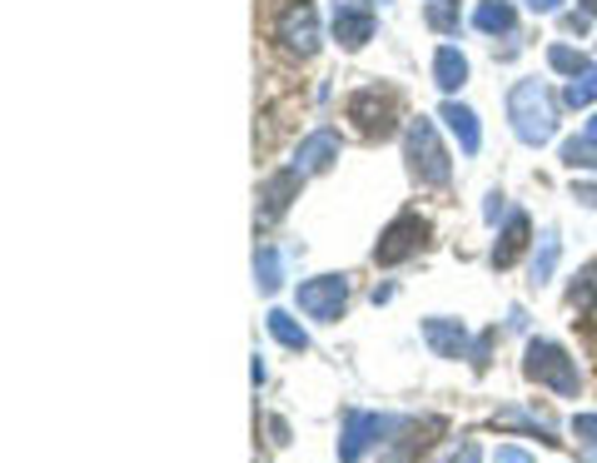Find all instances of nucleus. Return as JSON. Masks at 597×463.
Returning a JSON list of instances; mask_svg holds the SVG:
<instances>
[{
	"label": "nucleus",
	"mask_w": 597,
	"mask_h": 463,
	"mask_svg": "<svg viewBox=\"0 0 597 463\" xmlns=\"http://www.w3.org/2000/svg\"><path fill=\"white\" fill-rule=\"evenodd\" d=\"M507 120L523 145H547L557 135V101L543 81H517L507 91Z\"/></svg>",
	"instance_id": "f257e3e1"
},
{
	"label": "nucleus",
	"mask_w": 597,
	"mask_h": 463,
	"mask_svg": "<svg viewBox=\"0 0 597 463\" xmlns=\"http://www.w3.org/2000/svg\"><path fill=\"white\" fill-rule=\"evenodd\" d=\"M404 155H408V175H413L418 185H428V190H443V185L453 180V160H448V150H443V140H438L428 115L404 125Z\"/></svg>",
	"instance_id": "f03ea898"
},
{
	"label": "nucleus",
	"mask_w": 597,
	"mask_h": 463,
	"mask_svg": "<svg viewBox=\"0 0 597 463\" xmlns=\"http://www.w3.org/2000/svg\"><path fill=\"white\" fill-rule=\"evenodd\" d=\"M523 373L533 383H547V389L563 393V399H577V393H583V369H577L573 354H567L563 344H553V339H527Z\"/></svg>",
	"instance_id": "7ed1b4c3"
},
{
	"label": "nucleus",
	"mask_w": 597,
	"mask_h": 463,
	"mask_svg": "<svg viewBox=\"0 0 597 463\" xmlns=\"http://www.w3.org/2000/svg\"><path fill=\"white\" fill-rule=\"evenodd\" d=\"M348 120L368 140H388L398 130V95L388 85H364V91L348 95Z\"/></svg>",
	"instance_id": "20e7f679"
},
{
	"label": "nucleus",
	"mask_w": 597,
	"mask_h": 463,
	"mask_svg": "<svg viewBox=\"0 0 597 463\" xmlns=\"http://www.w3.org/2000/svg\"><path fill=\"white\" fill-rule=\"evenodd\" d=\"M274 41L284 45L289 55H298V61L318 55L324 35H318V11L308 6V0H289L284 11H279V21H274Z\"/></svg>",
	"instance_id": "39448f33"
},
{
	"label": "nucleus",
	"mask_w": 597,
	"mask_h": 463,
	"mask_svg": "<svg viewBox=\"0 0 597 463\" xmlns=\"http://www.w3.org/2000/svg\"><path fill=\"white\" fill-rule=\"evenodd\" d=\"M298 309L314 324H338L348 309V274H318L298 284Z\"/></svg>",
	"instance_id": "423d86ee"
},
{
	"label": "nucleus",
	"mask_w": 597,
	"mask_h": 463,
	"mask_svg": "<svg viewBox=\"0 0 597 463\" xmlns=\"http://www.w3.org/2000/svg\"><path fill=\"white\" fill-rule=\"evenodd\" d=\"M423 244H428V220H423V214H413V210H404L384 234H378L374 264H384V270H388V264H404V260H413Z\"/></svg>",
	"instance_id": "0eeeda50"
},
{
	"label": "nucleus",
	"mask_w": 597,
	"mask_h": 463,
	"mask_svg": "<svg viewBox=\"0 0 597 463\" xmlns=\"http://www.w3.org/2000/svg\"><path fill=\"white\" fill-rule=\"evenodd\" d=\"M394 429H398V419H378V413L348 409L344 413V433H338V463H358L378 439H384V433H394Z\"/></svg>",
	"instance_id": "6e6552de"
},
{
	"label": "nucleus",
	"mask_w": 597,
	"mask_h": 463,
	"mask_svg": "<svg viewBox=\"0 0 597 463\" xmlns=\"http://www.w3.org/2000/svg\"><path fill=\"white\" fill-rule=\"evenodd\" d=\"M298 185H304V175L289 165V170L269 175L264 185H259V230H269V224H279L289 214V204L298 200Z\"/></svg>",
	"instance_id": "1a4fd4ad"
},
{
	"label": "nucleus",
	"mask_w": 597,
	"mask_h": 463,
	"mask_svg": "<svg viewBox=\"0 0 597 463\" xmlns=\"http://www.w3.org/2000/svg\"><path fill=\"white\" fill-rule=\"evenodd\" d=\"M334 41L344 51H364L374 41V6L368 0H338L334 6Z\"/></svg>",
	"instance_id": "9d476101"
},
{
	"label": "nucleus",
	"mask_w": 597,
	"mask_h": 463,
	"mask_svg": "<svg viewBox=\"0 0 597 463\" xmlns=\"http://www.w3.org/2000/svg\"><path fill=\"white\" fill-rule=\"evenodd\" d=\"M338 150H344V140H338V130H314V135H304V140H298V150H294V170L304 175H324L328 165L338 160Z\"/></svg>",
	"instance_id": "9b49d317"
},
{
	"label": "nucleus",
	"mask_w": 597,
	"mask_h": 463,
	"mask_svg": "<svg viewBox=\"0 0 597 463\" xmlns=\"http://www.w3.org/2000/svg\"><path fill=\"white\" fill-rule=\"evenodd\" d=\"M423 339L428 349L438 354V359H468V329L458 319H443V314H433V319H423Z\"/></svg>",
	"instance_id": "f8f14e48"
},
{
	"label": "nucleus",
	"mask_w": 597,
	"mask_h": 463,
	"mask_svg": "<svg viewBox=\"0 0 597 463\" xmlns=\"http://www.w3.org/2000/svg\"><path fill=\"white\" fill-rule=\"evenodd\" d=\"M438 120H448V130L458 135V150H463V155H478V150H483V125H478V115L468 111V105L443 101V111H438Z\"/></svg>",
	"instance_id": "ddd939ff"
},
{
	"label": "nucleus",
	"mask_w": 597,
	"mask_h": 463,
	"mask_svg": "<svg viewBox=\"0 0 597 463\" xmlns=\"http://www.w3.org/2000/svg\"><path fill=\"white\" fill-rule=\"evenodd\" d=\"M527 234H533L527 214H507L503 234H498V244H493V270H513L517 254H523V244H527Z\"/></svg>",
	"instance_id": "4468645a"
},
{
	"label": "nucleus",
	"mask_w": 597,
	"mask_h": 463,
	"mask_svg": "<svg viewBox=\"0 0 597 463\" xmlns=\"http://www.w3.org/2000/svg\"><path fill=\"white\" fill-rule=\"evenodd\" d=\"M433 81H438V91H443V95L463 91V85H468L463 51H453V45H438V51H433Z\"/></svg>",
	"instance_id": "2eb2a0df"
},
{
	"label": "nucleus",
	"mask_w": 597,
	"mask_h": 463,
	"mask_svg": "<svg viewBox=\"0 0 597 463\" xmlns=\"http://www.w3.org/2000/svg\"><path fill=\"white\" fill-rule=\"evenodd\" d=\"M473 25L483 35H513V25H517V11L507 6V0H483L473 11Z\"/></svg>",
	"instance_id": "dca6fc26"
},
{
	"label": "nucleus",
	"mask_w": 597,
	"mask_h": 463,
	"mask_svg": "<svg viewBox=\"0 0 597 463\" xmlns=\"http://www.w3.org/2000/svg\"><path fill=\"white\" fill-rule=\"evenodd\" d=\"M567 299H573V309L583 314L587 329H597V270H583L573 280V290H567Z\"/></svg>",
	"instance_id": "f3484780"
},
{
	"label": "nucleus",
	"mask_w": 597,
	"mask_h": 463,
	"mask_svg": "<svg viewBox=\"0 0 597 463\" xmlns=\"http://www.w3.org/2000/svg\"><path fill=\"white\" fill-rule=\"evenodd\" d=\"M264 324H269V334H274L284 349H294V354H304L308 349V334H304V324L294 319V314H284V309H269L264 314Z\"/></svg>",
	"instance_id": "a211bd4d"
},
{
	"label": "nucleus",
	"mask_w": 597,
	"mask_h": 463,
	"mask_svg": "<svg viewBox=\"0 0 597 463\" xmlns=\"http://www.w3.org/2000/svg\"><path fill=\"white\" fill-rule=\"evenodd\" d=\"M254 284L264 294H274L279 284H284V254H279L274 244H259V254H254Z\"/></svg>",
	"instance_id": "6ab92c4d"
},
{
	"label": "nucleus",
	"mask_w": 597,
	"mask_h": 463,
	"mask_svg": "<svg viewBox=\"0 0 597 463\" xmlns=\"http://www.w3.org/2000/svg\"><path fill=\"white\" fill-rule=\"evenodd\" d=\"M557 254H563V240H557V230H543V240H537V254H533V284H547V280H553Z\"/></svg>",
	"instance_id": "aec40b11"
},
{
	"label": "nucleus",
	"mask_w": 597,
	"mask_h": 463,
	"mask_svg": "<svg viewBox=\"0 0 597 463\" xmlns=\"http://www.w3.org/2000/svg\"><path fill=\"white\" fill-rule=\"evenodd\" d=\"M498 423H503V429H527V433H537V443H547V449H553V423L547 419H537V413H523V409H503L498 413Z\"/></svg>",
	"instance_id": "412c9836"
},
{
	"label": "nucleus",
	"mask_w": 597,
	"mask_h": 463,
	"mask_svg": "<svg viewBox=\"0 0 597 463\" xmlns=\"http://www.w3.org/2000/svg\"><path fill=\"white\" fill-rule=\"evenodd\" d=\"M573 111H587V105L597 101V65H587V71H577L573 81H567V95H563Z\"/></svg>",
	"instance_id": "4be33fe9"
},
{
	"label": "nucleus",
	"mask_w": 597,
	"mask_h": 463,
	"mask_svg": "<svg viewBox=\"0 0 597 463\" xmlns=\"http://www.w3.org/2000/svg\"><path fill=\"white\" fill-rule=\"evenodd\" d=\"M563 165H567V170H597V145L587 140V135L563 140Z\"/></svg>",
	"instance_id": "5701e85b"
},
{
	"label": "nucleus",
	"mask_w": 597,
	"mask_h": 463,
	"mask_svg": "<svg viewBox=\"0 0 597 463\" xmlns=\"http://www.w3.org/2000/svg\"><path fill=\"white\" fill-rule=\"evenodd\" d=\"M547 65H553V71H563V75H577V71H587V61H583V55L573 51V45H553V51H547Z\"/></svg>",
	"instance_id": "b1692460"
},
{
	"label": "nucleus",
	"mask_w": 597,
	"mask_h": 463,
	"mask_svg": "<svg viewBox=\"0 0 597 463\" xmlns=\"http://www.w3.org/2000/svg\"><path fill=\"white\" fill-rule=\"evenodd\" d=\"M493 344H498V329H483V334L473 339V349H468V364H473L478 373H483L488 364H493Z\"/></svg>",
	"instance_id": "393cba45"
},
{
	"label": "nucleus",
	"mask_w": 597,
	"mask_h": 463,
	"mask_svg": "<svg viewBox=\"0 0 597 463\" xmlns=\"http://www.w3.org/2000/svg\"><path fill=\"white\" fill-rule=\"evenodd\" d=\"M428 25H433V31H453V25H458V6L433 0V6H428Z\"/></svg>",
	"instance_id": "a878e982"
},
{
	"label": "nucleus",
	"mask_w": 597,
	"mask_h": 463,
	"mask_svg": "<svg viewBox=\"0 0 597 463\" xmlns=\"http://www.w3.org/2000/svg\"><path fill=\"white\" fill-rule=\"evenodd\" d=\"M573 433H577V443H583L587 453H597V413H577Z\"/></svg>",
	"instance_id": "bb28decb"
},
{
	"label": "nucleus",
	"mask_w": 597,
	"mask_h": 463,
	"mask_svg": "<svg viewBox=\"0 0 597 463\" xmlns=\"http://www.w3.org/2000/svg\"><path fill=\"white\" fill-rule=\"evenodd\" d=\"M503 210H507V194H503V190H493V194H488V210H483V214L498 224V214H503Z\"/></svg>",
	"instance_id": "cd10ccee"
},
{
	"label": "nucleus",
	"mask_w": 597,
	"mask_h": 463,
	"mask_svg": "<svg viewBox=\"0 0 597 463\" xmlns=\"http://www.w3.org/2000/svg\"><path fill=\"white\" fill-rule=\"evenodd\" d=\"M523 6H527V11H533V15H553L557 6H563V0H523Z\"/></svg>",
	"instance_id": "c85d7f7f"
},
{
	"label": "nucleus",
	"mask_w": 597,
	"mask_h": 463,
	"mask_svg": "<svg viewBox=\"0 0 597 463\" xmlns=\"http://www.w3.org/2000/svg\"><path fill=\"white\" fill-rule=\"evenodd\" d=\"M573 200H583V204H593L597 210V185H573Z\"/></svg>",
	"instance_id": "c756f323"
},
{
	"label": "nucleus",
	"mask_w": 597,
	"mask_h": 463,
	"mask_svg": "<svg viewBox=\"0 0 597 463\" xmlns=\"http://www.w3.org/2000/svg\"><path fill=\"white\" fill-rule=\"evenodd\" d=\"M563 25H567V31H573V35H583V31H587V11H577V15H563Z\"/></svg>",
	"instance_id": "7c9ffc66"
},
{
	"label": "nucleus",
	"mask_w": 597,
	"mask_h": 463,
	"mask_svg": "<svg viewBox=\"0 0 597 463\" xmlns=\"http://www.w3.org/2000/svg\"><path fill=\"white\" fill-rule=\"evenodd\" d=\"M498 463H533L523 449H498Z\"/></svg>",
	"instance_id": "2f4dec72"
},
{
	"label": "nucleus",
	"mask_w": 597,
	"mask_h": 463,
	"mask_svg": "<svg viewBox=\"0 0 597 463\" xmlns=\"http://www.w3.org/2000/svg\"><path fill=\"white\" fill-rule=\"evenodd\" d=\"M269 433H274V443H289V429H284V419H269Z\"/></svg>",
	"instance_id": "473e14b6"
},
{
	"label": "nucleus",
	"mask_w": 597,
	"mask_h": 463,
	"mask_svg": "<svg viewBox=\"0 0 597 463\" xmlns=\"http://www.w3.org/2000/svg\"><path fill=\"white\" fill-rule=\"evenodd\" d=\"M583 135H587V140H593V145H597V115H593V120H587V130H583Z\"/></svg>",
	"instance_id": "72a5a7b5"
},
{
	"label": "nucleus",
	"mask_w": 597,
	"mask_h": 463,
	"mask_svg": "<svg viewBox=\"0 0 597 463\" xmlns=\"http://www.w3.org/2000/svg\"><path fill=\"white\" fill-rule=\"evenodd\" d=\"M583 11H587V15H597V0H583Z\"/></svg>",
	"instance_id": "f704fd0d"
}]
</instances>
